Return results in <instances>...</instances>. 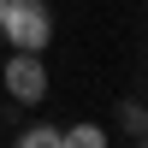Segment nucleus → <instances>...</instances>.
<instances>
[{
    "label": "nucleus",
    "mask_w": 148,
    "mask_h": 148,
    "mask_svg": "<svg viewBox=\"0 0 148 148\" xmlns=\"http://www.w3.org/2000/svg\"><path fill=\"white\" fill-rule=\"evenodd\" d=\"M0 36H6L12 53H47V42H53V12H47V0H6Z\"/></svg>",
    "instance_id": "obj_1"
},
{
    "label": "nucleus",
    "mask_w": 148,
    "mask_h": 148,
    "mask_svg": "<svg viewBox=\"0 0 148 148\" xmlns=\"http://www.w3.org/2000/svg\"><path fill=\"white\" fill-rule=\"evenodd\" d=\"M0 89L18 107H42L47 101V65H42V53H12L0 65Z\"/></svg>",
    "instance_id": "obj_2"
},
{
    "label": "nucleus",
    "mask_w": 148,
    "mask_h": 148,
    "mask_svg": "<svg viewBox=\"0 0 148 148\" xmlns=\"http://www.w3.org/2000/svg\"><path fill=\"white\" fill-rule=\"evenodd\" d=\"M59 148H107V130L101 125H71V130H59Z\"/></svg>",
    "instance_id": "obj_3"
},
{
    "label": "nucleus",
    "mask_w": 148,
    "mask_h": 148,
    "mask_svg": "<svg viewBox=\"0 0 148 148\" xmlns=\"http://www.w3.org/2000/svg\"><path fill=\"white\" fill-rule=\"evenodd\" d=\"M12 148H59V125H24Z\"/></svg>",
    "instance_id": "obj_4"
},
{
    "label": "nucleus",
    "mask_w": 148,
    "mask_h": 148,
    "mask_svg": "<svg viewBox=\"0 0 148 148\" xmlns=\"http://www.w3.org/2000/svg\"><path fill=\"white\" fill-rule=\"evenodd\" d=\"M119 130L142 136V130H148V101H125V107H119Z\"/></svg>",
    "instance_id": "obj_5"
},
{
    "label": "nucleus",
    "mask_w": 148,
    "mask_h": 148,
    "mask_svg": "<svg viewBox=\"0 0 148 148\" xmlns=\"http://www.w3.org/2000/svg\"><path fill=\"white\" fill-rule=\"evenodd\" d=\"M136 148H148V130H142V136H136Z\"/></svg>",
    "instance_id": "obj_6"
},
{
    "label": "nucleus",
    "mask_w": 148,
    "mask_h": 148,
    "mask_svg": "<svg viewBox=\"0 0 148 148\" xmlns=\"http://www.w3.org/2000/svg\"><path fill=\"white\" fill-rule=\"evenodd\" d=\"M0 18H6V0H0Z\"/></svg>",
    "instance_id": "obj_7"
}]
</instances>
